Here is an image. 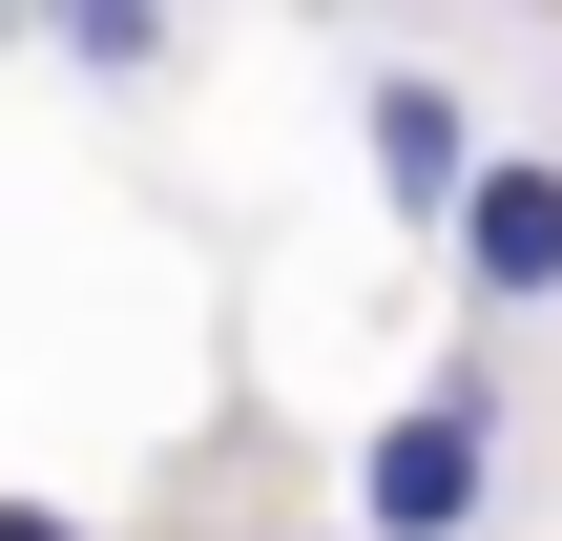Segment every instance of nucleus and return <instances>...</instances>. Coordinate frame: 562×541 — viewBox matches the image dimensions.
<instances>
[{"label": "nucleus", "mask_w": 562, "mask_h": 541, "mask_svg": "<svg viewBox=\"0 0 562 541\" xmlns=\"http://www.w3.org/2000/svg\"><path fill=\"white\" fill-rule=\"evenodd\" d=\"M355 146H375V208H396V229H459V188H480V104H459V83H417V63H396Z\"/></svg>", "instance_id": "7ed1b4c3"}, {"label": "nucleus", "mask_w": 562, "mask_h": 541, "mask_svg": "<svg viewBox=\"0 0 562 541\" xmlns=\"http://www.w3.org/2000/svg\"><path fill=\"white\" fill-rule=\"evenodd\" d=\"M459 292L480 313H562V146H480V188H459Z\"/></svg>", "instance_id": "f03ea898"}, {"label": "nucleus", "mask_w": 562, "mask_h": 541, "mask_svg": "<svg viewBox=\"0 0 562 541\" xmlns=\"http://www.w3.org/2000/svg\"><path fill=\"white\" fill-rule=\"evenodd\" d=\"M0 541H83V521H63V500H0Z\"/></svg>", "instance_id": "39448f33"}, {"label": "nucleus", "mask_w": 562, "mask_h": 541, "mask_svg": "<svg viewBox=\"0 0 562 541\" xmlns=\"http://www.w3.org/2000/svg\"><path fill=\"white\" fill-rule=\"evenodd\" d=\"M501 521V375L459 354L417 417H375V459H355V541H480Z\"/></svg>", "instance_id": "f257e3e1"}, {"label": "nucleus", "mask_w": 562, "mask_h": 541, "mask_svg": "<svg viewBox=\"0 0 562 541\" xmlns=\"http://www.w3.org/2000/svg\"><path fill=\"white\" fill-rule=\"evenodd\" d=\"M63 63H83V83H167V21H125V0H104V21H63Z\"/></svg>", "instance_id": "20e7f679"}]
</instances>
